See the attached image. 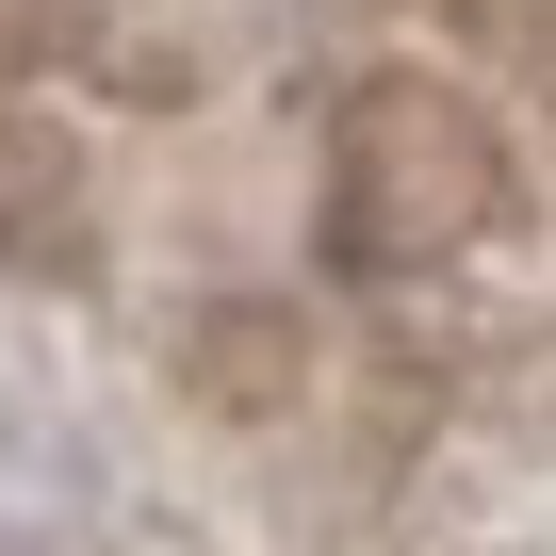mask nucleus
<instances>
[{"label":"nucleus","mask_w":556,"mask_h":556,"mask_svg":"<svg viewBox=\"0 0 556 556\" xmlns=\"http://www.w3.org/2000/svg\"><path fill=\"white\" fill-rule=\"evenodd\" d=\"M0 262L17 278H83L99 262V197H83V148L50 115H0Z\"/></svg>","instance_id":"obj_2"},{"label":"nucleus","mask_w":556,"mask_h":556,"mask_svg":"<svg viewBox=\"0 0 556 556\" xmlns=\"http://www.w3.org/2000/svg\"><path fill=\"white\" fill-rule=\"evenodd\" d=\"M213 361H229L213 393H245V409H262V393H278V361H295V328H262V312H229V328H213Z\"/></svg>","instance_id":"obj_3"},{"label":"nucleus","mask_w":556,"mask_h":556,"mask_svg":"<svg viewBox=\"0 0 556 556\" xmlns=\"http://www.w3.org/2000/svg\"><path fill=\"white\" fill-rule=\"evenodd\" d=\"M0 50H17V66L34 50H83V0H0Z\"/></svg>","instance_id":"obj_4"},{"label":"nucleus","mask_w":556,"mask_h":556,"mask_svg":"<svg viewBox=\"0 0 556 556\" xmlns=\"http://www.w3.org/2000/svg\"><path fill=\"white\" fill-rule=\"evenodd\" d=\"M491 213H507V148H491L475 99H442V83H361V99H344V148H328V229H344V262L409 278V262L475 245Z\"/></svg>","instance_id":"obj_1"}]
</instances>
